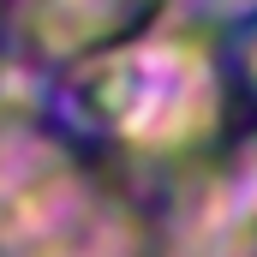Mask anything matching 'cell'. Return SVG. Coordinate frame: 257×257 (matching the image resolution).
Listing matches in <instances>:
<instances>
[{"label": "cell", "mask_w": 257, "mask_h": 257, "mask_svg": "<svg viewBox=\"0 0 257 257\" xmlns=\"http://www.w3.org/2000/svg\"><path fill=\"white\" fill-rule=\"evenodd\" d=\"M168 0H24V48L42 66H84L156 30Z\"/></svg>", "instance_id": "6da1fadb"}]
</instances>
